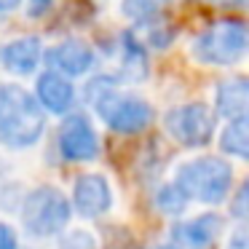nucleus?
<instances>
[{"instance_id": "obj_1", "label": "nucleus", "mask_w": 249, "mask_h": 249, "mask_svg": "<svg viewBox=\"0 0 249 249\" xmlns=\"http://www.w3.org/2000/svg\"><path fill=\"white\" fill-rule=\"evenodd\" d=\"M46 131V110L38 97L19 83H0V145L24 150L40 142Z\"/></svg>"}, {"instance_id": "obj_2", "label": "nucleus", "mask_w": 249, "mask_h": 249, "mask_svg": "<svg viewBox=\"0 0 249 249\" xmlns=\"http://www.w3.org/2000/svg\"><path fill=\"white\" fill-rule=\"evenodd\" d=\"M91 107L105 126L115 134H142L153 124V105L142 94L126 91L115 81L99 78L89 89Z\"/></svg>"}, {"instance_id": "obj_3", "label": "nucleus", "mask_w": 249, "mask_h": 249, "mask_svg": "<svg viewBox=\"0 0 249 249\" xmlns=\"http://www.w3.org/2000/svg\"><path fill=\"white\" fill-rule=\"evenodd\" d=\"M190 56L204 67H236L249 59V22L220 19L190 40Z\"/></svg>"}, {"instance_id": "obj_4", "label": "nucleus", "mask_w": 249, "mask_h": 249, "mask_svg": "<svg viewBox=\"0 0 249 249\" xmlns=\"http://www.w3.org/2000/svg\"><path fill=\"white\" fill-rule=\"evenodd\" d=\"M174 182L190 201L217 206L231 193L233 169L220 156H198L179 163L174 172Z\"/></svg>"}, {"instance_id": "obj_5", "label": "nucleus", "mask_w": 249, "mask_h": 249, "mask_svg": "<svg viewBox=\"0 0 249 249\" xmlns=\"http://www.w3.org/2000/svg\"><path fill=\"white\" fill-rule=\"evenodd\" d=\"M19 217H22V225L30 236L35 238L56 236L70 222L72 201H67V196L54 185H40L22 198Z\"/></svg>"}, {"instance_id": "obj_6", "label": "nucleus", "mask_w": 249, "mask_h": 249, "mask_svg": "<svg viewBox=\"0 0 249 249\" xmlns=\"http://www.w3.org/2000/svg\"><path fill=\"white\" fill-rule=\"evenodd\" d=\"M163 129L177 145L204 147L214 137V113L204 102H185L163 115Z\"/></svg>"}, {"instance_id": "obj_7", "label": "nucleus", "mask_w": 249, "mask_h": 249, "mask_svg": "<svg viewBox=\"0 0 249 249\" xmlns=\"http://www.w3.org/2000/svg\"><path fill=\"white\" fill-rule=\"evenodd\" d=\"M56 147H59V156L65 161L86 163L99 156V137L86 115L72 113L62 121L59 134H56Z\"/></svg>"}, {"instance_id": "obj_8", "label": "nucleus", "mask_w": 249, "mask_h": 249, "mask_svg": "<svg viewBox=\"0 0 249 249\" xmlns=\"http://www.w3.org/2000/svg\"><path fill=\"white\" fill-rule=\"evenodd\" d=\"M43 62L49 65V70H56L67 78H81L89 75L97 62L94 49L81 38H65L59 43L49 46L43 54Z\"/></svg>"}, {"instance_id": "obj_9", "label": "nucleus", "mask_w": 249, "mask_h": 249, "mask_svg": "<svg viewBox=\"0 0 249 249\" xmlns=\"http://www.w3.org/2000/svg\"><path fill=\"white\" fill-rule=\"evenodd\" d=\"M113 206V188H110L107 177L97 172H86L75 179L72 185V209L81 217H102Z\"/></svg>"}, {"instance_id": "obj_10", "label": "nucleus", "mask_w": 249, "mask_h": 249, "mask_svg": "<svg viewBox=\"0 0 249 249\" xmlns=\"http://www.w3.org/2000/svg\"><path fill=\"white\" fill-rule=\"evenodd\" d=\"M225 228V217L217 212H204L198 217L182 220L172 228V241L179 249H209L220 238Z\"/></svg>"}, {"instance_id": "obj_11", "label": "nucleus", "mask_w": 249, "mask_h": 249, "mask_svg": "<svg viewBox=\"0 0 249 249\" xmlns=\"http://www.w3.org/2000/svg\"><path fill=\"white\" fill-rule=\"evenodd\" d=\"M43 43L35 35H22L0 46V65L17 78H30L43 65Z\"/></svg>"}, {"instance_id": "obj_12", "label": "nucleus", "mask_w": 249, "mask_h": 249, "mask_svg": "<svg viewBox=\"0 0 249 249\" xmlns=\"http://www.w3.org/2000/svg\"><path fill=\"white\" fill-rule=\"evenodd\" d=\"M35 97H38L40 107L46 113L54 115H67L75 105V86H72V78L62 75L56 70H46L38 75L35 81Z\"/></svg>"}, {"instance_id": "obj_13", "label": "nucleus", "mask_w": 249, "mask_h": 249, "mask_svg": "<svg viewBox=\"0 0 249 249\" xmlns=\"http://www.w3.org/2000/svg\"><path fill=\"white\" fill-rule=\"evenodd\" d=\"M214 113L225 121L249 115V75L225 78L214 89Z\"/></svg>"}, {"instance_id": "obj_14", "label": "nucleus", "mask_w": 249, "mask_h": 249, "mask_svg": "<svg viewBox=\"0 0 249 249\" xmlns=\"http://www.w3.org/2000/svg\"><path fill=\"white\" fill-rule=\"evenodd\" d=\"M220 150L225 156L249 161V115L247 118H233L220 131Z\"/></svg>"}, {"instance_id": "obj_15", "label": "nucleus", "mask_w": 249, "mask_h": 249, "mask_svg": "<svg viewBox=\"0 0 249 249\" xmlns=\"http://www.w3.org/2000/svg\"><path fill=\"white\" fill-rule=\"evenodd\" d=\"M153 204H156V209L161 212V214H166V217H179L185 209H188L190 198L177 188V182L172 179L169 185H161V188L156 190V198H153Z\"/></svg>"}, {"instance_id": "obj_16", "label": "nucleus", "mask_w": 249, "mask_h": 249, "mask_svg": "<svg viewBox=\"0 0 249 249\" xmlns=\"http://www.w3.org/2000/svg\"><path fill=\"white\" fill-rule=\"evenodd\" d=\"M169 0H124L121 8H124V17L131 22L140 24H150L161 17V11L166 8Z\"/></svg>"}, {"instance_id": "obj_17", "label": "nucleus", "mask_w": 249, "mask_h": 249, "mask_svg": "<svg viewBox=\"0 0 249 249\" xmlns=\"http://www.w3.org/2000/svg\"><path fill=\"white\" fill-rule=\"evenodd\" d=\"M62 249H99L97 238L89 231H70L62 238Z\"/></svg>"}, {"instance_id": "obj_18", "label": "nucleus", "mask_w": 249, "mask_h": 249, "mask_svg": "<svg viewBox=\"0 0 249 249\" xmlns=\"http://www.w3.org/2000/svg\"><path fill=\"white\" fill-rule=\"evenodd\" d=\"M231 214L233 217H249V179H244L241 188L236 190V196H233Z\"/></svg>"}, {"instance_id": "obj_19", "label": "nucleus", "mask_w": 249, "mask_h": 249, "mask_svg": "<svg viewBox=\"0 0 249 249\" xmlns=\"http://www.w3.org/2000/svg\"><path fill=\"white\" fill-rule=\"evenodd\" d=\"M225 249H249V220H244L241 225H236L231 231Z\"/></svg>"}, {"instance_id": "obj_20", "label": "nucleus", "mask_w": 249, "mask_h": 249, "mask_svg": "<svg viewBox=\"0 0 249 249\" xmlns=\"http://www.w3.org/2000/svg\"><path fill=\"white\" fill-rule=\"evenodd\" d=\"M0 249H19V236L11 225L0 222Z\"/></svg>"}, {"instance_id": "obj_21", "label": "nucleus", "mask_w": 249, "mask_h": 249, "mask_svg": "<svg viewBox=\"0 0 249 249\" xmlns=\"http://www.w3.org/2000/svg\"><path fill=\"white\" fill-rule=\"evenodd\" d=\"M22 8V0H0V14H14Z\"/></svg>"}, {"instance_id": "obj_22", "label": "nucleus", "mask_w": 249, "mask_h": 249, "mask_svg": "<svg viewBox=\"0 0 249 249\" xmlns=\"http://www.w3.org/2000/svg\"><path fill=\"white\" fill-rule=\"evenodd\" d=\"M46 6H51V0H30V8H33L35 14H38V11H43Z\"/></svg>"}, {"instance_id": "obj_23", "label": "nucleus", "mask_w": 249, "mask_h": 249, "mask_svg": "<svg viewBox=\"0 0 249 249\" xmlns=\"http://www.w3.org/2000/svg\"><path fill=\"white\" fill-rule=\"evenodd\" d=\"M209 3H225V6H236V3H244V0H209Z\"/></svg>"}]
</instances>
